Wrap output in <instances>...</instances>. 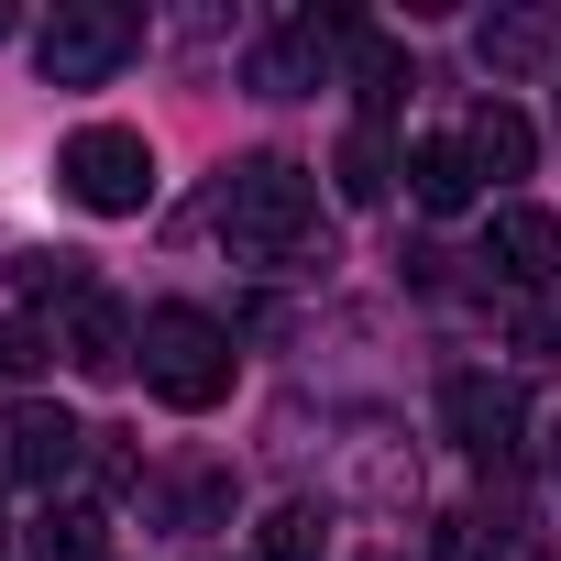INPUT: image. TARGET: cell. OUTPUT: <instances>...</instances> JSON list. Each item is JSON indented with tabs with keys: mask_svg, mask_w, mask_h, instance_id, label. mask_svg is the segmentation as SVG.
<instances>
[{
	"mask_svg": "<svg viewBox=\"0 0 561 561\" xmlns=\"http://www.w3.org/2000/svg\"><path fill=\"white\" fill-rule=\"evenodd\" d=\"M517 353L528 364H561V298H528L517 309Z\"/></svg>",
	"mask_w": 561,
	"mask_h": 561,
	"instance_id": "d6986e66",
	"label": "cell"
},
{
	"mask_svg": "<svg viewBox=\"0 0 561 561\" xmlns=\"http://www.w3.org/2000/svg\"><path fill=\"white\" fill-rule=\"evenodd\" d=\"M408 89H419V78H408V45H397V34H353V100H364L375 133H386V111H397Z\"/></svg>",
	"mask_w": 561,
	"mask_h": 561,
	"instance_id": "7c38bea8",
	"label": "cell"
},
{
	"mask_svg": "<svg viewBox=\"0 0 561 561\" xmlns=\"http://www.w3.org/2000/svg\"><path fill=\"white\" fill-rule=\"evenodd\" d=\"M78 462H89V430H78L56 397H12V408H0V484H34V495H56Z\"/></svg>",
	"mask_w": 561,
	"mask_h": 561,
	"instance_id": "5b68a950",
	"label": "cell"
},
{
	"mask_svg": "<svg viewBox=\"0 0 561 561\" xmlns=\"http://www.w3.org/2000/svg\"><path fill=\"white\" fill-rule=\"evenodd\" d=\"M34 561H111V517H100V506H45Z\"/></svg>",
	"mask_w": 561,
	"mask_h": 561,
	"instance_id": "9a60e30c",
	"label": "cell"
},
{
	"mask_svg": "<svg viewBox=\"0 0 561 561\" xmlns=\"http://www.w3.org/2000/svg\"><path fill=\"white\" fill-rule=\"evenodd\" d=\"M550 462H561V430H550Z\"/></svg>",
	"mask_w": 561,
	"mask_h": 561,
	"instance_id": "7402d4cb",
	"label": "cell"
},
{
	"mask_svg": "<svg viewBox=\"0 0 561 561\" xmlns=\"http://www.w3.org/2000/svg\"><path fill=\"white\" fill-rule=\"evenodd\" d=\"M484 264L506 275V287H528V298H550V275H561V220H550L539 198H506V209L484 220Z\"/></svg>",
	"mask_w": 561,
	"mask_h": 561,
	"instance_id": "ba28073f",
	"label": "cell"
},
{
	"mask_svg": "<svg viewBox=\"0 0 561 561\" xmlns=\"http://www.w3.org/2000/svg\"><path fill=\"white\" fill-rule=\"evenodd\" d=\"M264 561H331V517L320 506H275L264 517Z\"/></svg>",
	"mask_w": 561,
	"mask_h": 561,
	"instance_id": "2e32d148",
	"label": "cell"
},
{
	"mask_svg": "<svg viewBox=\"0 0 561 561\" xmlns=\"http://www.w3.org/2000/svg\"><path fill=\"white\" fill-rule=\"evenodd\" d=\"M0 34H12V12H0Z\"/></svg>",
	"mask_w": 561,
	"mask_h": 561,
	"instance_id": "603a6c76",
	"label": "cell"
},
{
	"mask_svg": "<svg viewBox=\"0 0 561 561\" xmlns=\"http://www.w3.org/2000/svg\"><path fill=\"white\" fill-rule=\"evenodd\" d=\"M56 187H67L78 209H100V220H133V209L154 198V144H144L133 122H78L67 154H56Z\"/></svg>",
	"mask_w": 561,
	"mask_h": 561,
	"instance_id": "3957f363",
	"label": "cell"
},
{
	"mask_svg": "<svg viewBox=\"0 0 561 561\" xmlns=\"http://www.w3.org/2000/svg\"><path fill=\"white\" fill-rule=\"evenodd\" d=\"M309 231H320V176H309V165L253 154V165L220 176V242H231L242 264H298Z\"/></svg>",
	"mask_w": 561,
	"mask_h": 561,
	"instance_id": "6da1fadb",
	"label": "cell"
},
{
	"mask_svg": "<svg viewBox=\"0 0 561 561\" xmlns=\"http://www.w3.org/2000/svg\"><path fill=\"white\" fill-rule=\"evenodd\" d=\"M133 353H144V386H154L176 419H198V408L231 397V331H220L209 309H154Z\"/></svg>",
	"mask_w": 561,
	"mask_h": 561,
	"instance_id": "7a4b0ae2",
	"label": "cell"
},
{
	"mask_svg": "<svg viewBox=\"0 0 561 561\" xmlns=\"http://www.w3.org/2000/svg\"><path fill=\"white\" fill-rule=\"evenodd\" d=\"M506 561H539V539H517V550H506Z\"/></svg>",
	"mask_w": 561,
	"mask_h": 561,
	"instance_id": "44dd1931",
	"label": "cell"
},
{
	"mask_svg": "<svg viewBox=\"0 0 561 561\" xmlns=\"http://www.w3.org/2000/svg\"><path fill=\"white\" fill-rule=\"evenodd\" d=\"M133 342H144V331H133V320H122V298H100V287H89V298L67 309V331H56V353H67L78 375H122V364H133Z\"/></svg>",
	"mask_w": 561,
	"mask_h": 561,
	"instance_id": "9c48e42d",
	"label": "cell"
},
{
	"mask_svg": "<svg viewBox=\"0 0 561 561\" xmlns=\"http://www.w3.org/2000/svg\"><path fill=\"white\" fill-rule=\"evenodd\" d=\"M440 430H451L484 473H506V462L528 451V397H517L506 375H451V386H440Z\"/></svg>",
	"mask_w": 561,
	"mask_h": 561,
	"instance_id": "8992f818",
	"label": "cell"
},
{
	"mask_svg": "<svg viewBox=\"0 0 561 561\" xmlns=\"http://www.w3.org/2000/svg\"><path fill=\"white\" fill-rule=\"evenodd\" d=\"M133 45H144V23L122 12V0H67V12L34 34V67H45V89H100Z\"/></svg>",
	"mask_w": 561,
	"mask_h": 561,
	"instance_id": "277c9868",
	"label": "cell"
},
{
	"mask_svg": "<svg viewBox=\"0 0 561 561\" xmlns=\"http://www.w3.org/2000/svg\"><path fill=\"white\" fill-rule=\"evenodd\" d=\"M550 12H495V23H473V56H484V78H539L550 67Z\"/></svg>",
	"mask_w": 561,
	"mask_h": 561,
	"instance_id": "8fae6325",
	"label": "cell"
},
{
	"mask_svg": "<svg viewBox=\"0 0 561 561\" xmlns=\"http://www.w3.org/2000/svg\"><path fill=\"white\" fill-rule=\"evenodd\" d=\"M45 364H56V331H34V320H0V397H23Z\"/></svg>",
	"mask_w": 561,
	"mask_h": 561,
	"instance_id": "ac0fdd59",
	"label": "cell"
},
{
	"mask_svg": "<svg viewBox=\"0 0 561 561\" xmlns=\"http://www.w3.org/2000/svg\"><path fill=\"white\" fill-rule=\"evenodd\" d=\"M12 287H23V298H67V309H78V298H89V253H23V264H12Z\"/></svg>",
	"mask_w": 561,
	"mask_h": 561,
	"instance_id": "e0dca14e",
	"label": "cell"
},
{
	"mask_svg": "<svg viewBox=\"0 0 561 561\" xmlns=\"http://www.w3.org/2000/svg\"><path fill=\"white\" fill-rule=\"evenodd\" d=\"M408 187H419V209H473V154H462V133H430L419 154H408Z\"/></svg>",
	"mask_w": 561,
	"mask_h": 561,
	"instance_id": "4fadbf2b",
	"label": "cell"
},
{
	"mask_svg": "<svg viewBox=\"0 0 561 561\" xmlns=\"http://www.w3.org/2000/svg\"><path fill=\"white\" fill-rule=\"evenodd\" d=\"M89 473H100V495H133V451L100 440V430H89Z\"/></svg>",
	"mask_w": 561,
	"mask_h": 561,
	"instance_id": "ffe728a7",
	"label": "cell"
},
{
	"mask_svg": "<svg viewBox=\"0 0 561 561\" xmlns=\"http://www.w3.org/2000/svg\"><path fill=\"white\" fill-rule=\"evenodd\" d=\"M397 176H408V165L386 154V133H375V122H353V133H342V154H331V187H342L353 209H375V198H386Z\"/></svg>",
	"mask_w": 561,
	"mask_h": 561,
	"instance_id": "5bb4252c",
	"label": "cell"
},
{
	"mask_svg": "<svg viewBox=\"0 0 561 561\" xmlns=\"http://www.w3.org/2000/svg\"><path fill=\"white\" fill-rule=\"evenodd\" d=\"M353 34H364L353 12H298L287 34H264V45H253V89H264V100H309L320 67H331V45H353Z\"/></svg>",
	"mask_w": 561,
	"mask_h": 561,
	"instance_id": "52a82bcc",
	"label": "cell"
},
{
	"mask_svg": "<svg viewBox=\"0 0 561 561\" xmlns=\"http://www.w3.org/2000/svg\"><path fill=\"white\" fill-rule=\"evenodd\" d=\"M462 154H473V176H528V165H539V133H528L517 100H484V111L462 122Z\"/></svg>",
	"mask_w": 561,
	"mask_h": 561,
	"instance_id": "30bf717a",
	"label": "cell"
}]
</instances>
